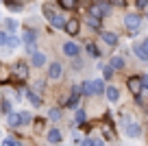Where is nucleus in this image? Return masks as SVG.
Masks as SVG:
<instances>
[{
    "mask_svg": "<svg viewBox=\"0 0 148 146\" xmlns=\"http://www.w3.org/2000/svg\"><path fill=\"white\" fill-rule=\"evenodd\" d=\"M111 13V2H102V0H96L92 7H89V15L96 20H102L105 15Z\"/></svg>",
    "mask_w": 148,
    "mask_h": 146,
    "instance_id": "f257e3e1",
    "label": "nucleus"
},
{
    "mask_svg": "<svg viewBox=\"0 0 148 146\" xmlns=\"http://www.w3.org/2000/svg\"><path fill=\"white\" fill-rule=\"evenodd\" d=\"M44 15H46V20H48V22H50L55 28H63L65 20H68V18H63L61 13H57L52 7H44Z\"/></svg>",
    "mask_w": 148,
    "mask_h": 146,
    "instance_id": "f03ea898",
    "label": "nucleus"
},
{
    "mask_svg": "<svg viewBox=\"0 0 148 146\" xmlns=\"http://www.w3.org/2000/svg\"><path fill=\"white\" fill-rule=\"evenodd\" d=\"M124 26H126V31L137 33L139 28H142V18H139L137 13H126V18H124Z\"/></svg>",
    "mask_w": 148,
    "mask_h": 146,
    "instance_id": "7ed1b4c3",
    "label": "nucleus"
},
{
    "mask_svg": "<svg viewBox=\"0 0 148 146\" xmlns=\"http://www.w3.org/2000/svg\"><path fill=\"white\" fill-rule=\"evenodd\" d=\"M124 131H126V135H129V137H139V135H142V127H139L135 120H126Z\"/></svg>",
    "mask_w": 148,
    "mask_h": 146,
    "instance_id": "20e7f679",
    "label": "nucleus"
},
{
    "mask_svg": "<svg viewBox=\"0 0 148 146\" xmlns=\"http://www.w3.org/2000/svg\"><path fill=\"white\" fill-rule=\"evenodd\" d=\"M81 52V46L79 44H74V41H65L63 44V55L70 57V59H74V57H79Z\"/></svg>",
    "mask_w": 148,
    "mask_h": 146,
    "instance_id": "39448f33",
    "label": "nucleus"
},
{
    "mask_svg": "<svg viewBox=\"0 0 148 146\" xmlns=\"http://www.w3.org/2000/svg\"><path fill=\"white\" fill-rule=\"evenodd\" d=\"M79 28H81V22L76 18H70V20H65V24H63V31L68 33V35H76V33H79Z\"/></svg>",
    "mask_w": 148,
    "mask_h": 146,
    "instance_id": "423d86ee",
    "label": "nucleus"
},
{
    "mask_svg": "<svg viewBox=\"0 0 148 146\" xmlns=\"http://www.w3.org/2000/svg\"><path fill=\"white\" fill-rule=\"evenodd\" d=\"M61 74H63V65H61L59 61H55V63L48 65V79H52V81H59Z\"/></svg>",
    "mask_w": 148,
    "mask_h": 146,
    "instance_id": "0eeeda50",
    "label": "nucleus"
},
{
    "mask_svg": "<svg viewBox=\"0 0 148 146\" xmlns=\"http://www.w3.org/2000/svg\"><path fill=\"white\" fill-rule=\"evenodd\" d=\"M11 70H13V74H15L18 79H24V76L28 74V65L24 63V61H18V63H13V68H11Z\"/></svg>",
    "mask_w": 148,
    "mask_h": 146,
    "instance_id": "6e6552de",
    "label": "nucleus"
},
{
    "mask_svg": "<svg viewBox=\"0 0 148 146\" xmlns=\"http://www.w3.org/2000/svg\"><path fill=\"white\" fill-rule=\"evenodd\" d=\"M105 96H107V101H109V103H118V98H120V90L113 87V85H109V87H105Z\"/></svg>",
    "mask_w": 148,
    "mask_h": 146,
    "instance_id": "1a4fd4ad",
    "label": "nucleus"
},
{
    "mask_svg": "<svg viewBox=\"0 0 148 146\" xmlns=\"http://www.w3.org/2000/svg\"><path fill=\"white\" fill-rule=\"evenodd\" d=\"M31 63L35 65V68H42V65L46 63V55H44V52L33 50V52H31Z\"/></svg>",
    "mask_w": 148,
    "mask_h": 146,
    "instance_id": "9d476101",
    "label": "nucleus"
},
{
    "mask_svg": "<svg viewBox=\"0 0 148 146\" xmlns=\"http://www.w3.org/2000/svg\"><path fill=\"white\" fill-rule=\"evenodd\" d=\"M22 41H24V44H35V41H37V31H35V28H26V31H24L22 33Z\"/></svg>",
    "mask_w": 148,
    "mask_h": 146,
    "instance_id": "9b49d317",
    "label": "nucleus"
},
{
    "mask_svg": "<svg viewBox=\"0 0 148 146\" xmlns=\"http://www.w3.org/2000/svg\"><path fill=\"white\" fill-rule=\"evenodd\" d=\"M100 37H102V41L109 44V46L118 44V35H116V33H111V31H100Z\"/></svg>",
    "mask_w": 148,
    "mask_h": 146,
    "instance_id": "f8f14e48",
    "label": "nucleus"
},
{
    "mask_svg": "<svg viewBox=\"0 0 148 146\" xmlns=\"http://www.w3.org/2000/svg\"><path fill=\"white\" fill-rule=\"evenodd\" d=\"M133 52H135V57H137L139 61H144V63L148 61V52L144 50V46H142V44H133Z\"/></svg>",
    "mask_w": 148,
    "mask_h": 146,
    "instance_id": "ddd939ff",
    "label": "nucleus"
},
{
    "mask_svg": "<svg viewBox=\"0 0 148 146\" xmlns=\"http://www.w3.org/2000/svg\"><path fill=\"white\" fill-rule=\"evenodd\" d=\"M57 2H59V7L65 9V11H74L79 7V0H57Z\"/></svg>",
    "mask_w": 148,
    "mask_h": 146,
    "instance_id": "4468645a",
    "label": "nucleus"
},
{
    "mask_svg": "<svg viewBox=\"0 0 148 146\" xmlns=\"http://www.w3.org/2000/svg\"><path fill=\"white\" fill-rule=\"evenodd\" d=\"M7 124H9V127H20V114L18 111H9V114H7Z\"/></svg>",
    "mask_w": 148,
    "mask_h": 146,
    "instance_id": "2eb2a0df",
    "label": "nucleus"
},
{
    "mask_svg": "<svg viewBox=\"0 0 148 146\" xmlns=\"http://www.w3.org/2000/svg\"><path fill=\"white\" fill-rule=\"evenodd\" d=\"M46 140L50 142V144H59V142H61V131H59V129H50L48 135H46Z\"/></svg>",
    "mask_w": 148,
    "mask_h": 146,
    "instance_id": "dca6fc26",
    "label": "nucleus"
},
{
    "mask_svg": "<svg viewBox=\"0 0 148 146\" xmlns=\"http://www.w3.org/2000/svg\"><path fill=\"white\" fill-rule=\"evenodd\" d=\"M129 90L133 92V94H139V92H142V81H139V76L129 79Z\"/></svg>",
    "mask_w": 148,
    "mask_h": 146,
    "instance_id": "f3484780",
    "label": "nucleus"
},
{
    "mask_svg": "<svg viewBox=\"0 0 148 146\" xmlns=\"http://www.w3.org/2000/svg\"><path fill=\"white\" fill-rule=\"evenodd\" d=\"M26 98H28V103H31L33 107H39V105H42V96L35 94L33 90H28V92H26Z\"/></svg>",
    "mask_w": 148,
    "mask_h": 146,
    "instance_id": "a211bd4d",
    "label": "nucleus"
},
{
    "mask_svg": "<svg viewBox=\"0 0 148 146\" xmlns=\"http://www.w3.org/2000/svg\"><path fill=\"white\" fill-rule=\"evenodd\" d=\"M109 65L113 70H122V68H124V59L118 57V55H113V57H111V61H109Z\"/></svg>",
    "mask_w": 148,
    "mask_h": 146,
    "instance_id": "6ab92c4d",
    "label": "nucleus"
},
{
    "mask_svg": "<svg viewBox=\"0 0 148 146\" xmlns=\"http://www.w3.org/2000/svg\"><path fill=\"white\" fill-rule=\"evenodd\" d=\"M79 92H81V94H85V96H92L94 94L92 81H83V83H81V87H79Z\"/></svg>",
    "mask_w": 148,
    "mask_h": 146,
    "instance_id": "aec40b11",
    "label": "nucleus"
},
{
    "mask_svg": "<svg viewBox=\"0 0 148 146\" xmlns=\"http://www.w3.org/2000/svg\"><path fill=\"white\" fill-rule=\"evenodd\" d=\"M85 50L89 52V57H94V59H100V50H98V46H96V44H92V41H89V44L85 46Z\"/></svg>",
    "mask_w": 148,
    "mask_h": 146,
    "instance_id": "412c9836",
    "label": "nucleus"
},
{
    "mask_svg": "<svg viewBox=\"0 0 148 146\" xmlns=\"http://www.w3.org/2000/svg\"><path fill=\"white\" fill-rule=\"evenodd\" d=\"M92 87H94V94H105V81L98 79V81H92Z\"/></svg>",
    "mask_w": 148,
    "mask_h": 146,
    "instance_id": "4be33fe9",
    "label": "nucleus"
},
{
    "mask_svg": "<svg viewBox=\"0 0 148 146\" xmlns=\"http://www.w3.org/2000/svg\"><path fill=\"white\" fill-rule=\"evenodd\" d=\"M113 74H116V70L111 68V65H102V79H105V81H109Z\"/></svg>",
    "mask_w": 148,
    "mask_h": 146,
    "instance_id": "5701e85b",
    "label": "nucleus"
},
{
    "mask_svg": "<svg viewBox=\"0 0 148 146\" xmlns=\"http://www.w3.org/2000/svg\"><path fill=\"white\" fill-rule=\"evenodd\" d=\"M5 28H7V31H9V33H13L15 31V28H18V20H5Z\"/></svg>",
    "mask_w": 148,
    "mask_h": 146,
    "instance_id": "b1692460",
    "label": "nucleus"
},
{
    "mask_svg": "<svg viewBox=\"0 0 148 146\" xmlns=\"http://www.w3.org/2000/svg\"><path fill=\"white\" fill-rule=\"evenodd\" d=\"M18 44H20V39L13 35V33H9V37H7V44H5V46H9V48H15Z\"/></svg>",
    "mask_w": 148,
    "mask_h": 146,
    "instance_id": "393cba45",
    "label": "nucleus"
},
{
    "mask_svg": "<svg viewBox=\"0 0 148 146\" xmlns=\"http://www.w3.org/2000/svg\"><path fill=\"white\" fill-rule=\"evenodd\" d=\"M79 105V94H74V96H70L68 101H65V107H70V109H74V107Z\"/></svg>",
    "mask_w": 148,
    "mask_h": 146,
    "instance_id": "a878e982",
    "label": "nucleus"
},
{
    "mask_svg": "<svg viewBox=\"0 0 148 146\" xmlns=\"http://www.w3.org/2000/svg\"><path fill=\"white\" fill-rule=\"evenodd\" d=\"M31 114H28V111H22V114H20V127H24V124H28L31 122Z\"/></svg>",
    "mask_w": 148,
    "mask_h": 146,
    "instance_id": "bb28decb",
    "label": "nucleus"
},
{
    "mask_svg": "<svg viewBox=\"0 0 148 146\" xmlns=\"http://www.w3.org/2000/svg\"><path fill=\"white\" fill-rule=\"evenodd\" d=\"M48 118H50V120H59L61 118V109H59V107H52V109L48 111Z\"/></svg>",
    "mask_w": 148,
    "mask_h": 146,
    "instance_id": "cd10ccee",
    "label": "nucleus"
},
{
    "mask_svg": "<svg viewBox=\"0 0 148 146\" xmlns=\"http://www.w3.org/2000/svg\"><path fill=\"white\" fill-rule=\"evenodd\" d=\"M2 146H22V144H20V140H15V137H5V140H2Z\"/></svg>",
    "mask_w": 148,
    "mask_h": 146,
    "instance_id": "c85d7f7f",
    "label": "nucleus"
},
{
    "mask_svg": "<svg viewBox=\"0 0 148 146\" xmlns=\"http://www.w3.org/2000/svg\"><path fill=\"white\" fill-rule=\"evenodd\" d=\"M74 120H76V124H83L85 120H87V114H85L83 109H79V111H76V118H74Z\"/></svg>",
    "mask_w": 148,
    "mask_h": 146,
    "instance_id": "c756f323",
    "label": "nucleus"
},
{
    "mask_svg": "<svg viewBox=\"0 0 148 146\" xmlns=\"http://www.w3.org/2000/svg\"><path fill=\"white\" fill-rule=\"evenodd\" d=\"M87 24H89V26H92V28H100V20L92 18V15H89V18H87Z\"/></svg>",
    "mask_w": 148,
    "mask_h": 146,
    "instance_id": "7c9ffc66",
    "label": "nucleus"
},
{
    "mask_svg": "<svg viewBox=\"0 0 148 146\" xmlns=\"http://www.w3.org/2000/svg\"><path fill=\"white\" fill-rule=\"evenodd\" d=\"M33 92H35V94H44V81H37V83H35V90H33Z\"/></svg>",
    "mask_w": 148,
    "mask_h": 146,
    "instance_id": "2f4dec72",
    "label": "nucleus"
},
{
    "mask_svg": "<svg viewBox=\"0 0 148 146\" xmlns=\"http://www.w3.org/2000/svg\"><path fill=\"white\" fill-rule=\"evenodd\" d=\"M7 37H9V33H7V31H0V46L7 44Z\"/></svg>",
    "mask_w": 148,
    "mask_h": 146,
    "instance_id": "473e14b6",
    "label": "nucleus"
},
{
    "mask_svg": "<svg viewBox=\"0 0 148 146\" xmlns=\"http://www.w3.org/2000/svg\"><path fill=\"white\" fill-rule=\"evenodd\" d=\"M2 111H5V114L11 111V101H2Z\"/></svg>",
    "mask_w": 148,
    "mask_h": 146,
    "instance_id": "72a5a7b5",
    "label": "nucleus"
},
{
    "mask_svg": "<svg viewBox=\"0 0 148 146\" xmlns=\"http://www.w3.org/2000/svg\"><path fill=\"white\" fill-rule=\"evenodd\" d=\"M139 81H142V90H148V74L139 76Z\"/></svg>",
    "mask_w": 148,
    "mask_h": 146,
    "instance_id": "f704fd0d",
    "label": "nucleus"
},
{
    "mask_svg": "<svg viewBox=\"0 0 148 146\" xmlns=\"http://www.w3.org/2000/svg\"><path fill=\"white\" fill-rule=\"evenodd\" d=\"M135 5H137V9H148V0H137Z\"/></svg>",
    "mask_w": 148,
    "mask_h": 146,
    "instance_id": "c9c22d12",
    "label": "nucleus"
},
{
    "mask_svg": "<svg viewBox=\"0 0 148 146\" xmlns=\"http://www.w3.org/2000/svg\"><path fill=\"white\" fill-rule=\"evenodd\" d=\"M79 144H81V146H94V144H92V137H85V140H81Z\"/></svg>",
    "mask_w": 148,
    "mask_h": 146,
    "instance_id": "e433bc0d",
    "label": "nucleus"
},
{
    "mask_svg": "<svg viewBox=\"0 0 148 146\" xmlns=\"http://www.w3.org/2000/svg\"><path fill=\"white\" fill-rule=\"evenodd\" d=\"M109 2H111V5H118V7H124L126 5L124 0H109Z\"/></svg>",
    "mask_w": 148,
    "mask_h": 146,
    "instance_id": "4c0bfd02",
    "label": "nucleus"
},
{
    "mask_svg": "<svg viewBox=\"0 0 148 146\" xmlns=\"http://www.w3.org/2000/svg\"><path fill=\"white\" fill-rule=\"evenodd\" d=\"M92 144H94V146H105V142H102L100 137H96V140H92Z\"/></svg>",
    "mask_w": 148,
    "mask_h": 146,
    "instance_id": "58836bf2",
    "label": "nucleus"
},
{
    "mask_svg": "<svg viewBox=\"0 0 148 146\" xmlns=\"http://www.w3.org/2000/svg\"><path fill=\"white\" fill-rule=\"evenodd\" d=\"M83 68V61H76V57H74V70H81Z\"/></svg>",
    "mask_w": 148,
    "mask_h": 146,
    "instance_id": "ea45409f",
    "label": "nucleus"
},
{
    "mask_svg": "<svg viewBox=\"0 0 148 146\" xmlns=\"http://www.w3.org/2000/svg\"><path fill=\"white\" fill-rule=\"evenodd\" d=\"M142 46H144V50H146V52H148V37H146V39H144V41H142Z\"/></svg>",
    "mask_w": 148,
    "mask_h": 146,
    "instance_id": "a19ab883",
    "label": "nucleus"
},
{
    "mask_svg": "<svg viewBox=\"0 0 148 146\" xmlns=\"http://www.w3.org/2000/svg\"><path fill=\"white\" fill-rule=\"evenodd\" d=\"M146 11H148V9H146ZM146 20H148V13H146Z\"/></svg>",
    "mask_w": 148,
    "mask_h": 146,
    "instance_id": "79ce46f5",
    "label": "nucleus"
}]
</instances>
